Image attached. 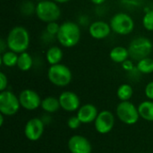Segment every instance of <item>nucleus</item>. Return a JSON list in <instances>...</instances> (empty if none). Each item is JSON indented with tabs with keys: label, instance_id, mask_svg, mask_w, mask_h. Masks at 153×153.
I'll use <instances>...</instances> for the list:
<instances>
[{
	"label": "nucleus",
	"instance_id": "1",
	"mask_svg": "<svg viewBox=\"0 0 153 153\" xmlns=\"http://www.w3.org/2000/svg\"><path fill=\"white\" fill-rule=\"evenodd\" d=\"M30 33L22 26H15L11 29L6 38L8 49L17 54L25 52L30 46Z\"/></svg>",
	"mask_w": 153,
	"mask_h": 153
},
{
	"label": "nucleus",
	"instance_id": "2",
	"mask_svg": "<svg viewBox=\"0 0 153 153\" xmlns=\"http://www.w3.org/2000/svg\"><path fill=\"white\" fill-rule=\"evenodd\" d=\"M59 44L65 48H73L76 46L81 39V29L78 23L66 21L60 24V29L56 36Z\"/></svg>",
	"mask_w": 153,
	"mask_h": 153
},
{
	"label": "nucleus",
	"instance_id": "3",
	"mask_svg": "<svg viewBox=\"0 0 153 153\" xmlns=\"http://www.w3.org/2000/svg\"><path fill=\"white\" fill-rule=\"evenodd\" d=\"M37 17L43 22H56L61 16V10L57 3L53 0H42L36 4Z\"/></svg>",
	"mask_w": 153,
	"mask_h": 153
},
{
	"label": "nucleus",
	"instance_id": "4",
	"mask_svg": "<svg viewBox=\"0 0 153 153\" xmlns=\"http://www.w3.org/2000/svg\"><path fill=\"white\" fill-rule=\"evenodd\" d=\"M127 48L129 51L130 58L138 62L151 55L153 45L152 40L148 38L137 37L130 42Z\"/></svg>",
	"mask_w": 153,
	"mask_h": 153
},
{
	"label": "nucleus",
	"instance_id": "5",
	"mask_svg": "<svg viewBox=\"0 0 153 153\" xmlns=\"http://www.w3.org/2000/svg\"><path fill=\"white\" fill-rule=\"evenodd\" d=\"M49 82L57 87H65L72 82V72L68 66L63 64L50 65L48 70Z\"/></svg>",
	"mask_w": 153,
	"mask_h": 153
},
{
	"label": "nucleus",
	"instance_id": "6",
	"mask_svg": "<svg viewBox=\"0 0 153 153\" xmlns=\"http://www.w3.org/2000/svg\"><path fill=\"white\" fill-rule=\"evenodd\" d=\"M112 31L117 35H128L134 29V21L126 13H117L112 16L109 22Z\"/></svg>",
	"mask_w": 153,
	"mask_h": 153
},
{
	"label": "nucleus",
	"instance_id": "7",
	"mask_svg": "<svg viewBox=\"0 0 153 153\" xmlns=\"http://www.w3.org/2000/svg\"><path fill=\"white\" fill-rule=\"evenodd\" d=\"M117 116L120 121L126 125H134L139 120L138 108L130 101H121L117 107Z\"/></svg>",
	"mask_w": 153,
	"mask_h": 153
},
{
	"label": "nucleus",
	"instance_id": "8",
	"mask_svg": "<svg viewBox=\"0 0 153 153\" xmlns=\"http://www.w3.org/2000/svg\"><path fill=\"white\" fill-rule=\"evenodd\" d=\"M19 97L10 91H4L0 93V112L4 116H13L20 109Z\"/></svg>",
	"mask_w": 153,
	"mask_h": 153
},
{
	"label": "nucleus",
	"instance_id": "9",
	"mask_svg": "<svg viewBox=\"0 0 153 153\" xmlns=\"http://www.w3.org/2000/svg\"><path fill=\"white\" fill-rule=\"evenodd\" d=\"M95 129L101 134L109 133L115 126L114 115L108 110H103L99 113L96 120L94 121Z\"/></svg>",
	"mask_w": 153,
	"mask_h": 153
},
{
	"label": "nucleus",
	"instance_id": "10",
	"mask_svg": "<svg viewBox=\"0 0 153 153\" xmlns=\"http://www.w3.org/2000/svg\"><path fill=\"white\" fill-rule=\"evenodd\" d=\"M21 107L27 110H35L41 105L42 100L39 95L33 90L26 89L19 94Z\"/></svg>",
	"mask_w": 153,
	"mask_h": 153
},
{
	"label": "nucleus",
	"instance_id": "11",
	"mask_svg": "<svg viewBox=\"0 0 153 153\" xmlns=\"http://www.w3.org/2000/svg\"><path fill=\"white\" fill-rule=\"evenodd\" d=\"M44 133V123L40 118L34 117L30 119L25 126L24 134L26 138L31 142H36L40 139Z\"/></svg>",
	"mask_w": 153,
	"mask_h": 153
},
{
	"label": "nucleus",
	"instance_id": "12",
	"mask_svg": "<svg viewBox=\"0 0 153 153\" xmlns=\"http://www.w3.org/2000/svg\"><path fill=\"white\" fill-rule=\"evenodd\" d=\"M58 100L61 108L67 112L76 111L80 108V99L78 95L73 91H67L62 92L58 97Z\"/></svg>",
	"mask_w": 153,
	"mask_h": 153
},
{
	"label": "nucleus",
	"instance_id": "13",
	"mask_svg": "<svg viewBox=\"0 0 153 153\" xmlns=\"http://www.w3.org/2000/svg\"><path fill=\"white\" fill-rule=\"evenodd\" d=\"M68 149L71 153H91V144L87 138L82 135H74L68 141Z\"/></svg>",
	"mask_w": 153,
	"mask_h": 153
},
{
	"label": "nucleus",
	"instance_id": "14",
	"mask_svg": "<svg viewBox=\"0 0 153 153\" xmlns=\"http://www.w3.org/2000/svg\"><path fill=\"white\" fill-rule=\"evenodd\" d=\"M110 24L104 21H96L90 24L89 33L95 39H104L108 38L111 32Z\"/></svg>",
	"mask_w": 153,
	"mask_h": 153
},
{
	"label": "nucleus",
	"instance_id": "15",
	"mask_svg": "<svg viewBox=\"0 0 153 153\" xmlns=\"http://www.w3.org/2000/svg\"><path fill=\"white\" fill-rule=\"evenodd\" d=\"M98 109L92 104H85L77 111V117L82 124H90L96 120L98 117Z\"/></svg>",
	"mask_w": 153,
	"mask_h": 153
},
{
	"label": "nucleus",
	"instance_id": "16",
	"mask_svg": "<svg viewBox=\"0 0 153 153\" xmlns=\"http://www.w3.org/2000/svg\"><path fill=\"white\" fill-rule=\"evenodd\" d=\"M109 57L113 62L117 64H122L130 57L128 48L122 46L115 47L110 50Z\"/></svg>",
	"mask_w": 153,
	"mask_h": 153
},
{
	"label": "nucleus",
	"instance_id": "17",
	"mask_svg": "<svg viewBox=\"0 0 153 153\" xmlns=\"http://www.w3.org/2000/svg\"><path fill=\"white\" fill-rule=\"evenodd\" d=\"M63 56H64V52L57 46L50 47L46 52V59L50 65L60 64V62L63 59Z\"/></svg>",
	"mask_w": 153,
	"mask_h": 153
},
{
	"label": "nucleus",
	"instance_id": "18",
	"mask_svg": "<svg viewBox=\"0 0 153 153\" xmlns=\"http://www.w3.org/2000/svg\"><path fill=\"white\" fill-rule=\"evenodd\" d=\"M138 112L141 117L146 121L153 122V101L146 100L138 106Z\"/></svg>",
	"mask_w": 153,
	"mask_h": 153
},
{
	"label": "nucleus",
	"instance_id": "19",
	"mask_svg": "<svg viewBox=\"0 0 153 153\" xmlns=\"http://www.w3.org/2000/svg\"><path fill=\"white\" fill-rule=\"evenodd\" d=\"M40 107L44 111L48 113H55L61 108L59 100L52 96L43 99Z\"/></svg>",
	"mask_w": 153,
	"mask_h": 153
},
{
	"label": "nucleus",
	"instance_id": "20",
	"mask_svg": "<svg viewBox=\"0 0 153 153\" xmlns=\"http://www.w3.org/2000/svg\"><path fill=\"white\" fill-rule=\"evenodd\" d=\"M32 65H33V58L28 52L25 51V52H22L19 55L16 66L21 71L27 72V71L31 69Z\"/></svg>",
	"mask_w": 153,
	"mask_h": 153
},
{
	"label": "nucleus",
	"instance_id": "21",
	"mask_svg": "<svg viewBox=\"0 0 153 153\" xmlns=\"http://www.w3.org/2000/svg\"><path fill=\"white\" fill-rule=\"evenodd\" d=\"M18 56H19L17 55V53H15L12 50H7L4 53H3L0 57L1 64L6 67H13V66L17 65Z\"/></svg>",
	"mask_w": 153,
	"mask_h": 153
},
{
	"label": "nucleus",
	"instance_id": "22",
	"mask_svg": "<svg viewBox=\"0 0 153 153\" xmlns=\"http://www.w3.org/2000/svg\"><path fill=\"white\" fill-rule=\"evenodd\" d=\"M136 68L139 73L143 74H149L153 73V59L151 57H145L137 62Z\"/></svg>",
	"mask_w": 153,
	"mask_h": 153
},
{
	"label": "nucleus",
	"instance_id": "23",
	"mask_svg": "<svg viewBox=\"0 0 153 153\" xmlns=\"http://www.w3.org/2000/svg\"><path fill=\"white\" fill-rule=\"evenodd\" d=\"M133 93L134 91L132 86L127 83L121 84L117 91V95L121 101H129V100L133 96Z\"/></svg>",
	"mask_w": 153,
	"mask_h": 153
},
{
	"label": "nucleus",
	"instance_id": "24",
	"mask_svg": "<svg viewBox=\"0 0 153 153\" xmlns=\"http://www.w3.org/2000/svg\"><path fill=\"white\" fill-rule=\"evenodd\" d=\"M143 25L146 30L153 31V10L145 12L143 17Z\"/></svg>",
	"mask_w": 153,
	"mask_h": 153
},
{
	"label": "nucleus",
	"instance_id": "25",
	"mask_svg": "<svg viewBox=\"0 0 153 153\" xmlns=\"http://www.w3.org/2000/svg\"><path fill=\"white\" fill-rule=\"evenodd\" d=\"M20 10L23 15H31L36 12V4L31 1H23L21 4Z\"/></svg>",
	"mask_w": 153,
	"mask_h": 153
},
{
	"label": "nucleus",
	"instance_id": "26",
	"mask_svg": "<svg viewBox=\"0 0 153 153\" xmlns=\"http://www.w3.org/2000/svg\"><path fill=\"white\" fill-rule=\"evenodd\" d=\"M60 29V25L56 22H51L47 23L46 27V31L53 36H56L58 33V30Z\"/></svg>",
	"mask_w": 153,
	"mask_h": 153
},
{
	"label": "nucleus",
	"instance_id": "27",
	"mask_svg": "<svg viewBox=\"0 0 153 153\" xmlns=\"http://www.w3.org/2000/svg\"><path fill=\"white\" fill-rule=\"evenodd\" d=\"M81 124H82V122L80 121V119L78 118L77 116L71 117L68 119V121H67V126H68V127H69L70 129H73V130L79 128L80 126H81Z\"/></svg>",
	"mask_w": 153,
	"mask_h": 153
},
{
	"label": "nucleus",
	"instance_id": "28",
	"mask_svg": "<svg viewBox=\"0 0 153 153\" xmlns=\"http://www.w3.org/2000/svg\"><path fill=\"white\" fill-rule=\"evenodd\" d=\"M8 85V80H7V76L4 74V73H0V91H5V89L7 88Z\"/></svg>",
	"mask_w": 153,
	"mask_h": 153
},
{
	"label": "nucleus",
	"instance_id": "29",
	"mask_svg": "<svg viewBox=\"0 0 153 153\" xmlns=\"http://www.w3.org/2000/svg\"><path fill=\"white\" fill-rule=\"evenodd\" d=\"M144 92H145V96L150 100H153V81L152 82H150L146 85L145 90H144Z\"/></svg>",
	"mask_w": 153,
	"mask_h": 153
},
{
	"label": "nucleus",
	"instance_id": "30",
	"mask_svg": "<svg viewBox=\"0 0 153 153\" xmlns=\"http://www.w3.org/2000/svg\"><path fill=\"white\" fill-rule=\"evenodd\" d=\"M121 65H122L123 69H124L125 71H127V72H132V71H134V70L135 69L133 61H132V60H129V59H127L126 61H125V62L122 63Z\"/></svg>",
	"mask_w": 153,
	"mask_h": 153
},
{
	"label": "nucleus",
	"instance_id": "31",
	"mask_svg": "<svg viewBox=\"0 0 153 153\" xmlns=\"http://www.w3.org/2000/svg\"><path fill=\"white\" fill-rule=\"evenodd\" d=\"M8 47H7V43H6V40L4 41L3 39L0 40V52H1V54H3V53H4L5 52V48H7Z\"/></svg>",
	"mask_w": 153,
	"mask_h": 153
},
{
	"label": "nucleus",
	"instance_id": "32",
	"mask_svg": "<svg viewBox=\"0 0 153 153\" xmlns=\"http://www.w3.org/2000/svg\"><path fill=\"white\" fill-rule=\"evenodd\" d=\"M106 1H107V0H91V2L92 4H96V5H100V4H104Z\"/></svg>",
	"mask_w": 153,
	"mask_h": 153
},
{
	"label": "nucleus",
	"instance_id": "33",
	"mask_svg": "<svg viewBox=\"0 0 153 153\" xmlns=\"http://www.w3.org/2000/svg\"><path fill=\"white\" fill-rule=\"evenodd\" d=\"M53 1H55L56 3H57V4H64V3H67V2H69L70 0H53Z\"/></svg>",
	"mask_w": 153,
	"mask_h": 153
},
{
	"label": "nucleus",
	"instance_id": "34",
	"mask_svg": "<svg viewBox=\"0 0 153 153\" xmlns=\"http://www.w3.org/2000/svg\"><path fill=\"white\" fill-rule=\"evenodd\" d=\"M3 116H4L3 114L0 115V126H2L3 124H4V117H3Z\"/></svg>",
	"mask_w": 153,
	"mask_h": 153
},
{
	"label": "nucleus",
	"instance_id": "35",
	"mask_svg": "<svg viewBox=\"0 0 153 153\" xmlns=\"http://www.w3.org/2000/svg\"><path fill=\"white\" fill-rule=\"evenodd\" d=\"M36 1H38V2H40V1H42V0H36Z\"/></svg>",
	"mask_w": 153,
	"mask_h": 153
}]
</instances>
